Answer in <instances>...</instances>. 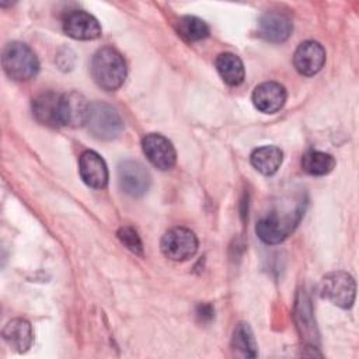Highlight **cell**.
<instances>
[{
    "instance_id": "cell-15",
    "label": "cell",
    "mask_w": 359,
    "mask_h": 359,
    "mask_svg": "<svg viewBox=\"0 0 359 359\" xmlns=\"http://www.w3.org/2000/svg\"><path fill=\"white\" fill-rule=\"evenodd\" d=\"M90 105L83 94L69 93L62 94V125L79 128L87 123Z\"/></svg>"
},
{
    "instance_id": "cell-18",
    "label": "cell",
    "mask_w": 359,
    "mask_h": 359,
    "mask_svg": "<svg viewBox=\"0 0 359 359\" xmlns=\"http://www.w3.org/2000/svg\"><path fill=\"white\" fill-rule=\"evenodd\" d=\"M216 69L223 81L231 87L238 86L244 80V65L241 59L230 52L220 53L216 57Z\"/></svg>"
},
{
    "instance_id": "cell-5",
    "label": "cell",
    "mask_w": 359,
    "mask_h": 359,
    "mask_svg": "<svg viewBox=\"0 0 359 359\" xmlns=\"http://www.w3.org/2000/svg\"><path fill=\"white\" fill-rule=\"evenodd\" d=\"M355 279L346 272H331L320 282V294L341 309H349L355 302Z\"/></svg>"
},
{
    "instance_id": "cell-4",
    "label": "cell",
    "mask_w": 359,
    "mask_h": 359,
    "mask_svg": "<svg viewBox=\"0 0 359 359\" xmlns=\"http://www.w3.org/2000/svg\"><path fill=\"white\" fill-rule=\"evenodd\" d=\"M86 126L94 137L100 140H111L119 136L123 129V122L114 107L95 101L90 105Z\"/></svg>"
},
{
    "instance_id": "cell-22",
    "label": "cell",
    "mask_w": 359,
    "mask_h": 359,
    "mask_svg": "<svg viewBox=\"0 0 359 359\" xmlns=\"http://www.w3.org/2000/svg\"><path fill=\"white\" fill-rule=\"evenodd\" d=\"M118 238L121 240V243L130 250L135 254L142 255L143 252V244L140 237L137 236V233L132 229V227H122L118 230Z\"/></svg>"
},
{
    "instance_id": "cell-12",
    "label": "cell",
    "mask_w": 359,
    "mask_h": 359,
    "mask_svg": "<svg viewBox=\"0 0 359 359\" xmlns=\"http://www.w3.org/2000/svg\"><path fill=\"white\" fill-rule=\"evenodd\" d=\"M293 29L292 20L279 11H266L258 21V35L268 42L286 41Z\"/></svg>"
},
{
    "instance_id": "cell-14",
    "label": "cell",
    "mask_w": 359,
    "mask_h": 359,
    "mask_svg": "<svg viewBox=\"0 0 359 359\" xmlns=\"http://www.w3.org/2000/svg\"><path fill=\"white\" fill-rule=\"evenodd\" d=\"M32 112L35 119L46 126L62 125V94L43 93L32 101Z\"/></svg>"
},
{
    "instance_id": "cell-11",
    "label": "cell",
    "mask_w": 359,
    "mask_h": 359,
    "mask_svg": "<svg viewBox=\"0 0 359 359\" xmlns=\"http://www.w3.org/2000/svg\"><path fill=\"white\" fill-rule=\"evenodd\" d=\"M325 63V50L321 43L316 41H306L300 43L293 56L296 70L303 76H314Z\"/></svg>"
},
{
    "instance_id": "cell-3",
    "label": "cell",
    "mask_w": 359,
    "mask_h": 359,
    "mask_svg": "<svg viewBox=\"0 0 359 359\" xmlns=\"http://www.w3.org/2000/svg\"><path fill=\"white\" fill-rule=\"evenodd\" d=\"M1 63L6 74L15 81H28L39 72V60L34 50L17 41L6 45Z\"/></svg>"
},
{
    "instance_id": "cell-6",
    "label": "cell",
    "mask_w": 359,
    "mask_h": 359,
    "mask_svg": "<svg viewBox=\"0 0 359 359\" xmlns=\"http://www.w3.org/2000/svg\"><path fill=\"white\" fill-rule=\"evenodd\" d=\"M160 247L167 258L187 261L198 251V238L189 229L174 227L164 233Z\"/></svg>"
},
{
    "instance_id": "cell-23",
    "label": "cell",
    "mask_w": 359,
    "mask_h": 359,
    "mask_svg": "<svg viewBox=\"0 0 359 359\" xmlns=\"http://www.w3.org/2000/svg\"><path fill=\"white\" fill-rule=\"evenodd\" d=\"M215 310L210 304L208 303H201L196 306V317L201 320V321H210L213 318V314Z\"/></svg>"
},
{
    "instance_id": "cell-20",
    "label": "cell",
    "mask_w": 359,
    "mask_h": 359,
    "mask_svg": "<svg viewBox=\"0 0 359 359\" xmlns=\"http://www.w3.org/2000/svg\"><path fill=\"white\" fill-rule=\"evenodd\" d=\"M177 32L187 42H198L209 35V27L199 17L184 15L177 21Z\"/></svg>"
},
{
    "instance_id": "cell-9",
    "label": "cell",
    "mask_w": 359,
    "mask_h": 359,
    "mask_svg": "<svg viewBox=\"0 0 359 359\" xmlns=\"http://www.w3.org/2000/svg\"><path fill=\"white\" fill-rule=\"evenodd\" d=\"M63 31L73 39L93 41L101 35V25L90 13L74 10L65 17Z\"/></svg>"
},
{
    "instance_id": "cell-16",
    "label": "cell",
    "mask_w": 359,
    "mask_h": 359,
    "mask_svg": "<svg viewBox=\"0 0 359 359\" xmlns=\"http://www.w3.org/2000/svg\"><path fill=\"white\" fill-rule=\"evenodd\" d=\"M4 341L17 352H27L34 341L32 327L24 318H14L3 328Z\"/></svg>"
},
{
    "instance_id": "cell-2",
    "label": "cell",
    "mask_w": 359,
    "mask_h": 359,
    "mask_svg": "<svg viewBox=\"0 0 359 359\" xmlns=\"http://www.w3.org/2000/svg\"><path fill=\"white\" fill-rule=\"evenodd\" d=\"M304 212V206L299 202L294 209L280 210L275 209L262 216L255 226L257 236L265 244H279L290 236L299 224Z\"/></svg>"
},
{
    "instance_id": "cell-13",
    "label": "cell",
    "mask_w": 359,
    "mask_h": 359,
    "mask_svg": "<svg viewBox=\"0 0 359 359\" xmlns=\"http://www.w3.org/2000/svg\"><path fill=\"white\" fill-rule=\"evenodd\" d=\"M286 102V90L276 81H265L252 91L254 107L264 114L278 112Z\"/></svg>"
},
{
    "instance_id": "cell-1",
    "label": "cell",
    "mask_w": 359,
    "mask_h": 359,
    "mask_svg": "<svg viewBox=\"0 0 359 359\" xmlns=\"http://www.w3.org/2000/svg\"><path fill=\"white\" fill-rule=\"evenodd\" d=\"M91 76L102 90H118L126 79V63L123 56L111 46L98 49L91 60Z\"/></svg>"
},
{
    "instance_id": "cell-10",
    "label": "cell",
    "mask_w": 359,
    "mask_h": 359,
    "mask_svg": "<svg viewBox=\"0 0 359 359\" xmlns=\"http://www.w3.org/2000/svg\"><path fill=\"white\" fill-rule=\"evenodd\" d=\"M79 172L83 182L91 188L102 189L108 184V168L104 158L93 151L86 150L79 160Z\"/></svg>"
},
{
    "instance_id": "cell-21",
    "label": "cell",
    "mask_w": 359,
    "mask_h": 359,
    "mask_svg": "<svg viewBox=\"0 0 359 359\" xmlns=\"http://www.w3.org/2000/svg\"><path fill=\"white\" fill-rule=\"evenodd\" d=\"M233 348L234 351L244 358H255L257 356V344L254 334L248 324L240 323L236 325L233 332Z\"/></svg>"
},
{
    "instance_id": "cell-17",
    "label": "cell",
    "mask_w": 359,
    "mask_h": 359,
    "mask_svg": "<svg viewBox=\"0 0 359 359\" xmlns=\"http://www.w3.org/2000/svg\"><path fill=\"white\" fill-rule=\"evenodd\" d=\"M282 160L283 153L276 146H262L255 149L250 157L252 167L264 175H273L279 170Z\"/></svg>"
},
{
    "instance_id": "cell-8",
    "label": "cell",
    "mask_w": 359,
    "mask_h": 359,
    "mask_svg": "<svg viewBox=\"0 0 359 359\" xmlns=\"http://www.w3.org/2000/svg\"><path fill=\"white\" fill-rule=\"evenodd\" d=\"M142 149L147 160L158 170L174 167L177 153L172 143L160 133H149L142 140Z\"/></svg>"
},
{
    "instance_id": "cell-19",
    "label": "cell",
    "mask_w": 359,
    "mask_h": 359,
    "mask_svg": "<svg viewBox=\"0 0 359 359\" xmlns=\"http://www.w3.org/2000/svg\"><path fill=\"white\" fill-rule=\"evenodd\" d=\"M335 167V158L324 151L310 150L302 157V168L310 175H325Z\"/></svg>"
},
{
    "instance_id": "cell-7",
    "label": "cell",
    "mask_w": 359,
    "mask_h": 359,
    "mask_svg": "<svg viewBox=\"0 0 359 359\" xmlns=\"http://www.w3.org/2000/svg\"><path fill=\"white\" fill-rule=\"evenodd\" d=\"M118 182L126 195L139 198L147 192L151 177L142 163L125 160L118 165Z\"/></svg>"
}]
</instances>
